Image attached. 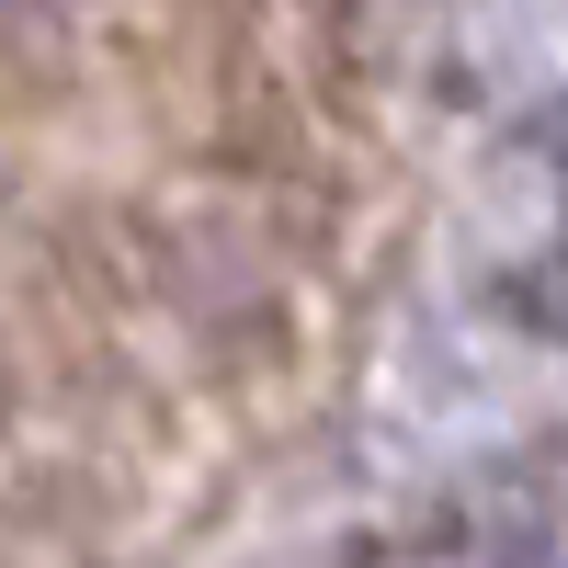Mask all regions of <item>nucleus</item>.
<instances>
[{
  "label": "nucleus",
  "instance_id": "1",
  "mask_svg": "<svg viewBox=\"0 0 568 568\" xmlns=\"http://www.w3.org/2000/svg\"><path fill=\"white\" fill-rule=\"evenodd\" d=\"M0 12H23V0H0Z\"/></svg>",
  "mask_w": 568,
  "mask_h": 568
}]
</instances>
